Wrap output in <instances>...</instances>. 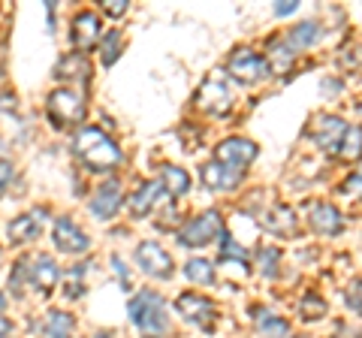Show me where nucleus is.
<instances>
[{
    "instance_id": "nucleus-7",
    "label": "nucleus",
    "mask_w": 362,
    "mask_h": 338,
    "mask_svg": "<svg viewBox=\"0 0 362 338\" xmlns=\"http://www.w3.org/2000/svg\"><path fill=\"white\" fill-rule=\"evenodd\" d=\"M133 260H136V266H139L145 275L157 278V281L173 278V272H175L173 257H169L166 247L157 245V242H139V247H136V254H133Z\"/></svg>"
},
{
    "instance_id": "nucleus-15",
    "label": "nucleus",
    "mask_w": 362,
    "mask_h": 338,
    "mask_svg": "<svg viewBox=\"0 0 362 338\" xmlns=\"http://www.w3.org/2000/svg\"><path fill=\"white\" fill-rule=\"evenodd\" d=\"M199 178H202V185H206L209 190H235L242 185L245 173L242 169H235V166H226L221 161H211V163H202Z\"/></svg>"
},
{
    "instance_id": "nucleus-34",
    "label": "nucleus",
    "mask_w": 362,
    "mask_h": 338,
    "mask_svg": "<svg viewBox=\"0 0 362 338\" xmlns=\"http://www.w3.org/2000/svg\"><path fill=\"white\" fill-rule=\"evenodd\" d=\"M9 335H13V323L0 314V338H9Z\"/></svg>"
},
{
    "instance_id": "nucleus-21",
    "label": "nucleus",
    "mask_w": 362,
    "mask_h": 338,
    "mask_svg": "<svg viewBox=\"0 0 362 338\" xmlns=\"http://www.w3.org/2000/svg\"><path fill=\"white\" fill-rule=\"evenodd\" d=\"M320 37H323V28L317 25V21H302V25H296V28L287 30L284 42L299 54V52H305V49L317 46V42H320Z\"/></svg>"
},
{
    "instance_id": "nucleus-11",
    "label": "nucleus",
    "mask_w": 362,
    "mask_h": 338,
    "mask_svg": "<svg viewBox=\"0 0 362 338\" xmlns=\"http://www.w3.org/2000/svg\"><path fill=\"white\" fill-rule=\"evenodd\" d=\"M121 182L118 178H109V182H103L97 190H94V197L88 199V209H90V215H94L97 221H109V218H115V211L121 209Z\"/></svg>"
},
{
    "instance_id": "nucleus-27",
    "label": "nucleus",
    "mask_w": 362,
    "mask_h": 338,
    "mask_svg": "<svg viewBox=\"0 0 362 338\" xmlns=\"http://www.w3.org/2000/svg\"><path fill=\"white\" fill-rule=\"evenodd\" d=\"M121 52H124V33L118 28H112L103 37V42H100V61H103L106 66H112L121 58Z\"/></svg>"
},
{
    "instance_id": "nucleus-37",
    "label": "nucleus",
    "mask_w": 362,
    "mask_h": 338,
    "mask_svg": "<svg viewBox=\"0 0 362 338\" xmlns=\"http://www.w3.org/2000/svg\"><path fill=\"white\" fill-rule=\"evenodd\" d=\"M290 338H305V335H290Z\"/></svg>"
},
{
    "instance_id": "nucleus-13",
    "label": "nucleus",
    "mask_w": 362,
    "mask_h": 338,
    "mask_svg": "<svg viewBox=\"0 0 362 338\" xmlns=\"http://www.w3.org/2000/svg\"><path fill=\"white\" fill-rule=\"evenodd\" d=\"M347 124L344 118L338 115H320L317 124L311 127V139L320 151H329V154H338V145H341V136H344Z\"/></svg>"
},
{
    "instance_id": "nucleus-16",
    "label": "nucleus",
    "mask_w": 362,
    "mask_h": 338,
    "mask_svg": "<svg viewBox=\"0 0 362 338\" xmlns=\"http://www.w3.org/2000/svg\"><path fill=\"white\" fill-rule=\"evenodd\" d=\"M308 227L317 235H338L344 230V215L332 206V202H314L311 211H308Z\"/></svg>"
},
{
    "instance_id": "nucleus-1",
    "label": "nucleus",
    "mask_w": 362,
    "mask_h": 338,
    "mask_svg": "<svg viewBox=\"0 0 362 338\" xmlns=\"http://www.w3.org/2000/svg\"><path fill=\"white\" fill-rule=\"evenodd\" d=\"M73 154L78 157V163L88 166L90 173H112L121 166V148L115 139H109L100 127H85L76 130L73 136Z\"/></svg>"
},
{
    "instance_id": "nucleus-9",
    "label": "nucleus",
    "mask_w": 362,
    "mask_h": 338,
    "mask_svg": "<svg viewBox=\"0 0 362 338\" xmlns=\"http://www.w3.org/2000/svg\"><path fill=\"white\" fill-rule=\"evenodd\" d=\"M52 239H54V247H58L61 254H70V257H78L85 254L90 247V235L78 227V223L64 215V218H54L52 223Z\"/></svg>"
},
{
    "instance_id": "nucleus-12",
    "label": "nucleus",
    "mask_w": 362,
    "mask_h": 338,
    "mask_svg": "<svg viewBox=\"0 0 362 338\" xmlns=\"http://www.w3.org/2000/svg\"><path fill=\"white\" fill-rule=\"evenodd\" d=\"M214 151H218V161H221V163L235 166V169H245L247 163H254L257 154H259L257 142L245 139V136H230V139H223Z\"/></svg>"
},
{
    "instance_id": "nucleus-29",
    "label": "nucleus",
    "mask_w": 362,
    "mask_h": 338,
    "mask_svg": "<svg viewBox=\"0 0 362 338\" xmlns=\"http://www.w3.org/2000/svg\"><path fill=\"white\" fill-rule=\"evenodd\" d=\"M344 302H347V308H350V311L359 314V317H362V278H354V281L347 284Z\"/></svg>"
},
{
    "instance_id": "nucleus-26",
    "label": "nucleus",
    "mask_w": 362,
    "mask_h": 338,
    "mask_svg": "<svg viewBox=\"0 0 362 338\" xmlns=\"http://www.w3.org/2000/svg\"><path fill=\"white\" fill-rule=\"evenodd\" d=\"M185 278L194 281L199 287H211L214 284V266L206 260V257H194V260L185 263Z\"/></svg>"
},
{
    "instance_id": "nucleus-23",
    "label": "nucleus",
    "mask_w": 362,
    "mask_h": 338,
    "mask_svg": "<svg viewBox=\"0 0 362 338\" xmlns=\"http://www.w3.org/2000/svg\"><path fill=\"white\" fill-rule=\"evenodd\" d=\"M160 185L169 197H185L190 190V173L181 166H160Z\"/></svg>"
},
{
    "instance_id": "nucleus-32",
    "label": "nucleus",
    "mask_w": 362,
    "mask_h": 338,
    "mask_svg": "<svg viewBox=\"0 0 362 338\" xmlns=\"http://www.w3.org/2000/svg\"><path fill=\"white\" fill-rule=\"evenodd\" d=\"M106 13L109 16H124L127 13V0H112V4H106Z\"/></svg>"
},
{
    "instance_id": "nucleus-30",
    "label": "nucleus",
    "mask_w": 362,
    "mask_h": 338,
    "mask_svg": "<svg viewBox=\"0 0 362 338\" xmlns=\"http://www.w3.org/2000/svg\"><path fill=\"white\" fill-rule=\"evenodd\" d=\"M299 314L305 320H320L323 314H326V302L323 299H317V296H308V299H302V305H299Z\"/></svg>"
},
{
    "instance_id": "nucleus-31",
    "label": "nucleus",
    "mask_w": 362,
    "mask_h": 338,
    "mask_svg": "<svg viewBox=\"0 0 362 338\" xmlns=\"http://www.w3.org/2000/svg\"><path fill=\"white\" fill-rule=\"evenodd\" d=\"M13 178H16V166H13V161L0 154V194H4V190L13 185Z\"/></svg>"
},
{
    "instance_id": "nucleus-18",
    "label": "nucleus",
    "mask_w": 362,
    "mask_h": 338,
    "mask_svg": "<svg viewBox=\"0 0 362 338\" xmlns=\"http://www.w3.org/2000/svg\"><path fill=\"white\" fill-rule=\"evenodd\" d=\"M70 37H73V46L78 54H85L94 42L100 40V16L97 13H78L73 18V30H70Z\"/></svg>"
},
{
    "instance_id": "nucleus-25",
    "label": "nucleus",
    "mask_w": 362,
    "mask_h": 338,
    "mask_svg": "<svg viewBox=\"0 0 362 338\" xmlns=\"http://www.w3.org/2000/svg\"><path fill=\"white\" fill-rule=\"evenodd\" d=\"M76 332V320L66 311H49L45 317V338H73Z\"/></svg>"
},
{
    "instance_id": "nucleus-4",
    "label": "nucleus",
    "mask_w": 362,
    "mask_h": 338,
    "mask_svg": "<svg viewBox=\"0 0 362 338\" xmlns=\"http://www.w3.org/2000/svg\"><path fill=\"white\" fill-rule=\"evenodd\" d=\"M226 73L242 85H259V82H266L272 70L259 52L247 49V46H235L230 52V58H226Z\"/></svg>"
},
{
    "instance_id": "nucleus-20",
    "label": "nucleus",
    "mask_w": 362,
    "mask_h": 338,
    "mask_svg": "<svg viewBox=\"0 0 362 338\" xmlns=\"http://www.w3.org/2000/svg\"><path fill=\"white\" fill-rule=\"evenodd\" d=\"M263 227L269 233H275L278 239H290V235L299 233V221H296V211L290 206H272L266 215H263Z\"/></svg>"
},
{
    "instance_id": "nucleus-36",
    "label": "nucleus",
    "mask_w": 362,
    "mask_h": 338,
    "mask_svg": "<svg viewBox=\"0 0 362 338\" xmlns=\"http://www.w3.org/2000/svg\"><path fill=\"white\" fill-rule=\"evenodd\" d=\"M4 311H6V296L0 293V314H4Z\"/></svg>"
},
{
    "instance_id": "nucleus-2",
    "label": "nucleus",
    "mask_w": 362,
    "mask_h": 338,
    "mask_svg": "<svg viewBox=\"0 0 362 338\" xmlns=\"http://www.w3.org/2000/svg\"><path fill=\"white\" fill-rule=\"evenodd\" d=\"M130 323L142 338H163L169 332V317H166V302L160 293L154 290H139L127 305Z\"/></svg>"
},
{
    "instance_id": "nucleus-17",
    "label": "nucleus",
    "mask_w": 362,
    "mask_h": 338,
    "mask_svg": "<svg viewBox=\"0 0 362 338\" xmlns=\"http://www.w3.org/2000/svg\"><path fill=\"white\" fill-rule=\"evenodd\" d=\"M163 194V185L160 178H145V182H139V187L133 190V194L127 197V209L133 218H145L151 215V209L157 206V199H160Z\"/></svg>"
},
{
    "instance_id": "nucleus-14",
    "label": "nucleus",
    "mask_w": 362,
    "mask_h": 338,
    "mask_svg": "<svg viewBox=\"0 0 362 338\" xmlns=\"http://www.w3.org/2000/svg\"><path fill=\"white\" fill-rule=\"evenodd\" d=\"M42 218H45V209H33L28 215H18L6 223V235L13 245H30L42 235Z\"/></svg>"
},
{
    "instance_id": "nucleus-22",
    "label": "nucleus",
    "mask_w": 362,
    "mask_h": 338,
    "mask_svg": "<svg viewBox=\"0 0 362 338\" xmlns=\"http://www.w3.org/2000/svg\"><path fill=\"white\" fill-rule=\"evenodd\" d=\"M54 73H58V78H64V82H76V85H88L90 82V64H88L85 54H78V52L66 54Z\"/></svg>"
},
{
    "instance_id": "nucleus-8",
    "label": "nucleus",
    "mask_w": 362,
    "mask_h": 338,
    "mask_svg": "<svg viewBox=\"0 0 362 338\" xmlns=\"http://www.w3.org/2000/svg\"><path fill=\"white\" fill-rule=\"evenodd\" d=\"M30 266L25 269V278H28V284L33 290H40L42 296H49V293L58 287V281H61V266L54 263V257L52 254H33L28 257V260H21V266Z\"/></svg>"
},
{
    "instance_id": "nucleus-28",
    "label": "nucleus",
    "mask_w": 362,
    "mask_h": 338,
    "mask_svg": "<svg viewBox=\"0 0 362 338\" xmlns=\"http://www.w3.org/2000/svg\"><path fill=\"white\" fill-rule=\"evenodd\" d=\"M278 263H281V251H278V247H259V251H257V266H259V272H263L266 278L278 275Z\"/></svg>"
},
{
    "instance_id": "nucleus-38",
    "label": "nucleus",
    "mask_w": 362,
    "mask_h": 338,
    "mask_svg": "<svg viewBox=\"0 0 362 338\" xmlns=\"http://www.w3.org/2000/svg\"><path fill=\"white\" fill-rule=\"evenodd\" d=\"M359 115H362V103H359Z\"/></svg>"
},
{
    "instance_id": "nucleus-10",
    "label": "nucleus",
    "mask_w": 362,
    "mask_h": 338,
    "mask_svg": "<svg viewBox=\"0 0 362 338\" xmlns=\"http://www.w3.org/2000/svg\"><path fill=\"white\" fill-rule=\"evenodd\" d=\"M233 88L230 82L221 76V73H211V78L206 85L199 88V94H197V106L199 109H206L209 115H226V112L233 109Z\"/></svg>"
},
{
    "instance_id": "nucleus-24",
    "label": "nucleus",
    "mask_w": 362,
    "mask_h": 338,
    "mask_svg": "<svg viewBox=\"0 0 362 338\" xmlns=\"http://www.w3.org/2000/svg\"><path fill=\"white\" fill-rule=\"evenodd\" d=\"M338 157H341V161H350V163L362 161V127L359 124H347L341 145H338Z\"/></svg>"
},
{
    "instance_id": "nucleus-6",
    "label": "nucleus",
    "mask_w": 362,
    "mask_h": 338,
    "mask_svg": "<svg viewBox=\"0 0 362 338\" xmlns=\"http://www.w3.org/2000/svg\"><path fill=\"white\" fill-rule=\"evenodd\" d=\"M175 311L181 314V320L199 326V330H214V320H218V305L202 296V293H181L175 299Z\"/></svg>"
},
{
    "instance_id": "nucleus-33",
    "label": "nucleus",
    "mask_w": 362,
    "mask_h": 338,
    "mask_svg": "<svg viewBox=\"0 0 362 338\" xmlns=\"http://www.w3.org/2000/svg\"><path fill=\"white\" fill-rule=\"evenodd\" d=\"M296 9H299L296 0H284V4H275V13H278V16H290V13H296Z\"/></svg>"
},
{
    "instance_id": "nucleus-5",
    "label": "nucleus",
    "mask_w": 362,
    "mask_h": 338,
    "mask_svg": "<svg viewBox=\"0 0 362 338\" xmlns=\"http://www.w3.org/2000/svg\"><path fill=\"white\" fill-rule=\"evenodd\" d=\"M218 235H223V221L218 209H209L197 215L194 221H187V227L178 230V245L181 247H206L211 245Z\"/></svg>"
},
{
    "instance_id": "nucleus-3",
    "label": "nucleus",
    "mask_w": 362,
    "mask_h": 338,
    "mask_svg": "<svg viewBox=\"0 0 362 338\" xmlns=\"http://www.w3.org/2000/svg\"><path fill=\"white\" fill-rule=\"evenodd\" d=\"M45 112H49V118H52L54 127H73V124H82L85 112H88L85 94L78 91V88L64 85V88H58V91L49 94Z\"/></svg>"
},
{
    "instance_id": "nucleus-19",
    "label": "nucleus",
    "mask_w": 362,
    "mask_h": 338,
    "mask_svg": "<svg viewBox=\"0 0 362 338\" xmlns=\"http://www.w3.org/2000/svg\"><path fill=\"white\" fill-rule=\"evenodd\" d=\"M251 320H254L257 332L263 338H287L290 335V323L281 317L278 311H272L266 305H254L251 308Z\"/></svg>"
},
{
    "instance_id": "nucleus-35",
    "label": "nucleus",
    "mask_w": 362,
    "mask_h": 338,
    "mask_svg": "<svg viewBox=\"0 0 362 338\" xmlns=\"http://www.w3.org/2000/svg\"><path fill=\"white\" fill-rule=\"evenodd\" d=\"M90 338H115V335H112V332H94Z\"/></svg>"
}]
</instances>
